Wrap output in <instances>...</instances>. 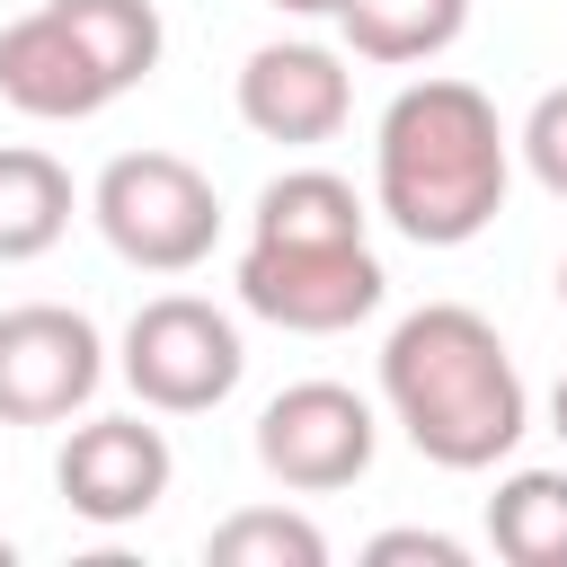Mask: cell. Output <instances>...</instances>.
Wrapping results in <instances>:
<instances>
[{
	"instance_id": "1",
	"label": "cell",
	"mask_w": 567,
	"mask_h": 567,
	"mask_svg": "<svg viewBox=\"0 0 567 567\" xmlns=\"http://www.w3.org/2000/svg\"><path fill=\"white\" fill-rule=\"evenodd\" d=\"M514 186V133L487 89L425 71L381 106L372 133V204L416 248H470Z\"/></svg>"
},
{
	"instance_id": "2",
	"label": "cell",
	"mask_w": 567,
	"mask_h": 567,
	"mask_svg": "<svg viewBox=\"0 0 567 567\" xmlns=\"http://www.w3.org/2000/svg\"><path fill=\"white\" fill-rule=\"evenodd\" d=\"M381 408L434 470H496L532 425V390L470 301H425L381 337Z\"/></svg>"
},
{
	"instance_id": "3",
	"label": "cell",
	"mask_w": 567,
	"mask_h": 567,
	"mask_svg": "<svg viewBox=\"0 0 567 567\" xmlns=\"http://www.w3.org/2000/svg\"><path fill=\"white\" fill-rule=\"evenodd\" d=\"M89 213L106 230V248L142 275H195L221 239V195L195 159L177 151H124L97 168L89 186Z\"/></svg>"
},
{
	"instance_id": "4",
	"label": "cell",
	"mask_w": 567,
	"mask_h": 567,
	"mask_svg": "<svg viewBox=\"0 0 567 567\" xmlns=\"http://www.w3.org/2000/svg\"><path fill=\"white\" fill-rule=\"evenodd\" d=\"M115 363H124V381H133L142 408L204 416V408H221L239 390L248 346H239V319L213 310L204 292H159V301H142L124 319V354Z\"/></svg>"
},
{
	"instance_id": "5",
	"label": "cell",
	"mask_w": 567,
	"mask_h": 567,
	"mask_svg": "<svg viewBox=\"0 0 567 567\" xmlns=\"http://www.w3.org/2000/svg\"><path fill=\"white\" fill-rule=\"evenodd\" d=\"M390 292L372 239H248L239 248V301L292 337H337L372 319Z\"/></svg>"
},
{
	"instance_id": "6",
	"label": "cell",
	"mask_w": 567,
	"mask_h": 567,
	"mask_svg": "<svg viewBox=\"0 0 567 567\" xmlns=\"http://www.w3.org/2000/svg\"><path fill=\"white\" fill-rule=\"evenodd\" d=\"M381 452V416L363 390L346 381H292L257 408V470L292 496H337L372 470Z\"/></svg>"
},
{
	"instance_id": "7",
	"label": "cell",
	"mask_w": 567,
	"mask_h": 567,
	"mask_svg": "<svg viewBox=\"0 0 567 567\" xmlns=\"http://www.w3.org/2000/svg\"><path fill=\"white\" fill-rule=\"evenodd\" d=\"M106 346L89 310L71 301H18L0 310V425H62L97 399Z\"/></svg>"
},
{
	"instance_id": "8",
	"label": "cell",
	"mask_w": 567,
	"mask_h": 567,
	"mask_svg": "<svg viewBox=\"0 0 567 567\" xmlns=\"http://www.w3.org/2000/svg\"><path fill=\"white\" fill-rule=\"evenodd\" d=\"M168 478H177V452H168V434L142 425V416H89V425H71V443H62V461H53L62 505H71L80 523H97V532L142 523V514L168 496Z\"/></svg>"
},
{
	"instance_id": "9",
	"label": "cell",
	"mask_w": 567,
	"mask_h": 567,
	"mask_svg": "<svg viewBox=\"0 0 567 567\" xmlns=\"http://www.w3.org/2000/svg\"><path fill=\"white\" fill-rule=\"evenodd\" d=\"M354 115V71L328 53V44H257L239 62V124L257 142H284V151H310V142H337Z\"/></svg>"
},
{
	"instance_id": "10",
	"label": "cell",
	"mask_w": 567,
	"mask_h": 567,
	"mask_svg": "<svg viewBox=\"0 0 567 567\" xmlns=\"http://www.w3.org/2000/svg\"><path fill=\"white\" fill-rule=\"evenodd\" d=\"M0 97H9L18 115H35V124H80V115L115 106V89H106L97 62L80 53V35L53 18V0L0 27Z\"/></svg>"
},
{
	"instance_id": "11",
	"label": "cell",
	"mask_w": 567,
	"mask_h": 567,
	"mask_svg": "<svg viewBox=\"0 0 567 567\" xmlns=\"http://www.w3.org/2000/svg\"><path fill=\"white\" fill-rule=\"evenodd\" d=\"M62 230H71V168L35 142H9L0 151V266L44 257Z\"/></svg>"
},
{
	"instance_id": "12",
	"label": "cell",
	"mask_w": 567,
	"mask_h": 567,
	"mask_svg": "<svg viewBox=\"0 0 567 567\" xmlns=\"http://www.w3.org/2000/svg\"><path fill=\"white\" fill-rule=\"evenodd\" d=\"M248 239H372V213L337 168H284V177H266Z\"/></svg>"
},
{
	"instance_id": "13",
	"label": "cell",
	"mask_w": 567,
	"mask_h": 567,
	"mask_svg": "<svg viewBox=\"0 0 567 567\" xmlns=\"http://www.w3.org/2000/svg\"><path fill=\"white\" fill-rule=\"evenodd\" d=\"M363 62H434L461 44L470 0H337L328 9Z\"/></svg>"
},
{
	"instance_id": "14",
	"label": "cell",
	"mask_w": 567,
	"mask_h": 567,
	"mask_svg": "<svg viewBox=\"0 0 567 567\" xmlns=\"http://www.w3.org/2000/svg\"><path fill=\"white\" fill-rule=\"evenodd\" d=\"M53 18L80 35V53L97 62V80L124 97V89H142L151 71H159V44H168V27H159V9L151 0H53Z\"/></svg>"
},
{
	"instance_id": "15",
	"label": "cell",
	"mask_w": 567,
	"mask_h": 567,
	"mask_svg": "<svg viewBox=\"0 0 567 567\" xmlns=\"http://www.w3.org/2000/svg\"><path fill=\"white\" fill-rule=\"evenodd\" d=\"M487 540L514 567H567V470H514V478H496Z\"/></svg>"
},
{
	"instance_id": "16",
	"label": "cell",
	"mask_w": 567,
	"mask_h": 567,
	"mask_svg": "<svg viewBox=\"0 0 567 567\" xmlns=\"http://www.w3.org/2000/svg\"><path fill=\"white\" fill-rule=\"evenodd\" d=\"M204 558L213 567H328V532L292 505H239L213 523Z\"/></svg>"
},
{
	"instance_id": "17",
	"label": "cell",
	"mask_w": 567,
	"mask_h": 567,
	"mask_svg": "<svg viewBox=\"0 0 567 567\" xmlns=\"http://www.w3.org/2000/svg\"><path fill=\"white\" fill-rule=\"evenodd\" d=\"M514 151H523V168H532L549 195H567V89H540V97H532Z\"/></svg>"
},
{
	"instance_id": "18",
	"label": "cell",
	"mask_w": 567,
	"mask_h": 567,
	"mask_svg": "<svg viewBox=\"0 0 567 567\" xmlns=\"http://www.w3.org/2000/svg\"><path fill=\"white\" fill-rule=\"evenodd\" d=\"M363 558L372 567H470V549L452 540V532H381V540H363Z\"/></svg>"
},
{
	"instance_id": "19",
	"label": "cell",
	"mask_w": 567,
	"mask_h": 567,
	"mask_svg": "<svg viewBox=\"0 0 567 567\" xmlns=\"http://www.w3.org/2000/svg\"><path fill=\"white\" fill-rule=\"evenodd\" d=\"M266 9H284V18H328L337 0H266Z\"/></svg>"
},
{
	"instance_id": "20",
	"label": "cell",
	"mask_w": 567,
	"mask_h": 567,
	"mask_svg": "<svg viewBox=\"0 0 567 567\" xmlns=\"http://www.w3.org/2000/svg\"><path fill=\"white\" fill-rule=\"evenodd\" d=\"M549 425H558V443H567V372H558V390H549Z\"/></svg>"
},
{
	"instance_id": "21",
	"label": "cell",
	"mask_w": 567,
	"mask_h": 567,
	"mask_svg": "<svg viewBox=\"0 0 567 567\" xmlns=\"http://www.w3.org/2000/svg\"><path fill=\"white\" fill-rule=\"evenodd\" d=\"M558 310H567V257H558Z\"/></svg>"
},
{
	"instance_id": "22",
	"label": "cell",
	"mask_w": 567,
	"mask_h": 567,
	"mask_svg": "<svg viewBox=\"0 0 567 567\" xmlns=\"http://www.w3.org/2000/svg\"><path fill=\"white\" fill-rule=\"evenodd\" d=\"M9 558H18V549H9V540H0V567H9Z\"/></svg>"
}]
</instances>
